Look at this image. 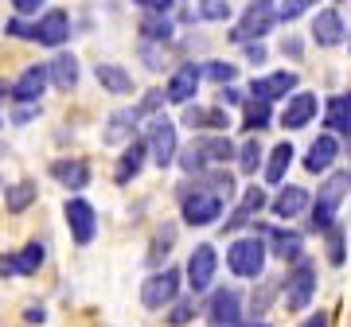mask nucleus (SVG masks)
Segmentation results:
<instances>
[{
    "label": "nucleus",
    "instance_id": "2",
    "mask_svg": "<svg viewBox=\"0 0 351 327\" xmlns=\"http://www.w3.org/2000/svg\"><path fill=\"white\" fill-rule=\"evenodd\" d=\"M176 199H180V218H184V226H215V222L223 218V207H226V199H219V195H211L207 187H199L191 176L176 187Z\"/></svg>",
    "mask_w": 351,
    "mask_h": 327
},
{
    "label": "nucleus",
    "instance_id": "33",
    "mask_svg": "<svg viewBox=\"0 0 351 327\" xmlns=\"http://www.w3.org/2000/svg\"><path fill=\"white\" fill-rule=\"evenodd\" d=\"M16 277H32V273H39L43 269V261H47V246L43 241H27L24 250H16Z\"/></svg>",
    "mask_w": 351,
    "mask_h": 327
},
{
    "label": "nucleus",
    "instance_id": "14",
    "mask_svg": "<svg viewBox=\"0 0 351 327\" xmlns=\"http://www.w3.org/2000/svg\"><path fill=\"white\" fill-rule=\"evenodd\" d=\"M207 319H211V327H239L242 324V292L239 289H211Z\"/></svg>",
    "mask_w": 351,
    "mask_h": 327
},
{
    "label": "nucleus",
    "instance_id": "48",
    "mask_svg": "<svg viewBox=\"0 0 351 327\" xmlns=\"http://www.w3.org/2000/svg\"><path fill=\"white\" fill-rule=\"evenodd\" d=\"M219 105L223 109H230V105H242V90L230 82V86H219Z\"/></svg>",
    "mask_w": 351,
    "mask_h": 327
},
{
    "label": "nucleus",
    "instance_id": "46",
    "mask_svg": "<svg viewBox=\"0 0 351 327\" xmlns=\"http://www.w3.org/2000/svg\"><path fill=\"white\" fill-rule=\"evenodd\" d=\"M141 12H156V16H172L176 0H133Z\"/></svg>",
    "mask_w": 351,
    "mask_h": 327
},
{
    "label": "nucleus",
    "instance_id": "21",
    "mask_svg": "<svg viewBox=\"0 0 351 327\" xmlns=\"http://www.w3.org/2000/svg\"><path fill=\"white\" fill-rule=\"evenodd\" d=\"M343 39H348L343 16H339L336 8H320V12L313 16V43H320V47H339Z\"/></svg>",
    "mask_w": 351,
    "mask_h": 327
},
{
    "label": "nucleus",
    "instance_id": "50",
    "mask_svg": "<svg viewBox=\"0 0 351 327\" xmlns=\"http://www.w3.org/2000/svg\"><path fill=\"white\" fill-rule=\"evenodd\" d=\"M265 55H269V51H265L262 43H246V63H258V66H262Z\"/></svg>",
    "mask_w": 351,
    "mask_h": 327
},
{
    "label": "nucleus",
    "instance_id": "30",
    "mask_svg": "<svg viewBox=\"0 0 351 327\" xmlns=\"http://www.w3.org/2000/svg\"><path fill=\"white\" fill-rule=\"evenodd\" d=\"M293 156H297V152H293V144H289V140H281V144H274V148H269V156H265V183H281V179L289 176V164H293Z\"/></svg>",
    "mask_w": 351,
    "mask_h": 327
},
{
    "label": "nucleus",
    "instance_id": "31",
    "mask_svg": "<svg viewBox=\"0 0 351 327\" xmlns=\"http://www.w3.org/2000/svg\"><path fill=\"white\" fill-rule=\"evenodd\" d=\"M141 39H149V43H172V36H176V24H172V16H156V12H145L141 16Z\"/></svg>",
    "mask_w": 351,
    "mask_h": 327
},
{
    "label": "nucleus",
    "instance_id": "11",
    "mask_svg": "<svg viewBox=\"0 0 351 327\" xmlns=\"http://www.w3.org/2000/svg\"><path fill=\"white\" fill-rule=\"evenodd\" d=\"M66 39H71V16H66L63 8H51V12H43L39 20H32V43L59 51Z\"/></svg>",
    "mask_w": 351,
    "mask_h": 327
},
{
    "label": "nucleus",
    "instance_id": "40",
    "mask_svg": "<svg viewBox=\"0 0 351 327\" xmlns=\"http://www.w3.org/2000/svg\"><path fill=\"white\" fill-rule=\"evenodd\" d=\"M320 238H324L328 265H343V261H348V253H343V226H339V222H336V226H328Z\"/></svg>",
    "mask_w": 351,
    "mask_h": 327
},
{
    "label": "nucleus",
    "instance_id": "12",
    "mask_svg": "<svg viewBox=\"0 0 351 327\" xmlns=\"http://www.w3.org/2000/svg\"><path fill=\"white\" fill-rule=\"evenodd\" d=\"M316 114H320V98H316L313 90H293L277 121H281V129H285V133H297V129H304Z\"/></svg>",
    "mask_w": 351,
    "mask_h": 327
},
{
    "label": "nucleus",
    "instance_id": "29",
    "mask_svg": "<svg viewBox=\"0 0 351 327\" xmlns=\"http://www.w3.org/2000/svg\"><path fill=\"white\" fill-rule=\"evenodd\" d=\"M199 187H207L211 195H219V199H234V176L226 172V164H215V168H207V172H199V176H191Z\"/></svg>",
    "mask_w": 351,
    "mask_h": 327
},
{
    "label": "nucleus",
    "instance_id": "24",
    "mask_svg": "<svg viewBox=\"0 0 351 327\" xmlns=\"http://www.w3.org/2000/svg\"><path fill=\"white\" fill-rule=\"evenodd\" d=\"M51 179L55 183H63L66 191H82L90 183V164L86 160H55L51 164Z\"/></svg>",
    "mask_w": 351,
    "mask_h": 327
},
{
    "label": "nucleus",
    "instance_id": "8",
    "mask_svg": "<svg viewBox=\"0 0 351 327\" xmlns=\"http://www.w3.org/2000/svg\"><path fill=\"white\" fill-rule=\"evenodd\" d=\"M281 24L277 20V12H274V4H250L246 12H242V20L234 27H230V43H262L274 27Z\"/></svg>",
    "mask_w": 351,
    "mask_h": 327
},
{
    "label": "nucleus",
    "instance_id": "7",
    "mask_svg": "<svg viewBox=\"0 0 351 327\" xmlns=\"http://www.w3.org/2000/svg\"><path fill=\"white\" fill-rule=\"evenodd\" d=\"M180 285H184V273L172 269V265H164V269H156V273L141 285V304H145L149 312H164V308L180 296Z\"/></svg>",
    "mask_w": 351,
    "mask_h": 327
},
{
    "label": "nucleus",
    "instance_id": "26",
    "mask_svg": "<svg viewBox=\"0 0 351 327\" xmlns=\"http://www.w3.org/2000/svg\"><path fill=\"white\" fill-rule=\"evenodd\" d=\"M51 86L63 90V94H71V90L78 86V59L71 55V51H59L55 59H51Z\"/></svg>",
    "mask_w": 351,
    "mask_h": 327
},
{
    "label": "nucleus",
    "instance_id": "16",
    "mask_svg": "<svg viewBox=\"0 0 351 327\" xmlns=\"http://www.w3.org/2000/svg\"><path fill=\"white\" fill-rule=\"evenodd\" d=\"M180 125L195 129V133H226L230 129V114H226L223 105H184V114H180Z\"/></svg>",
    "mask_w": 351,
    "mask_h": 327
},
{
    "label": "nucleus",
    "instance_id": "45",
    "mask_svg": "<svg viewBox=\"0 0 351 327\" xmlns=\"http://www.w3.org/2000/svg\"><path fill=\"white\" fill-rule=\"evenodd\" d=\"M164 101H168V98H164V90H149V94L137 101V114L141 117H156V109H160Z\"/></svg>",
    "mask_w": 351,
    "mask_h": 327
},
{
    "label": "nucleus",
    "instance_id": "23",
    "mask_svg": "<svg viewBox=\"0 0 351 327\" xmlns=\"http://www.w3.org/2000/svg\"><path fill=\"white\" fill-rule=\"evenodd\" d=\"M137 125H141L137 105H133V109H117V114H110V121H106L101 140H106V144H129L133 133H137Z\"/></svg>",
    "mask_w": 351,
    "mask_h": 327
},
{
    "label": "nucleus",
    "instance_id": "4",
    "mask_svg": "<svg viewBox=\"0 0 351 327\" xmlns=\"http://www.w3.org/2000/svg\"><path fill=\"white\" fill-rule=\"evenodd\" d=\"M145 144H149V160L156 164L160 172L172 168L176 156H180V133H176V125L164 114L149 117V125H145Z\"/></svg>",
    "mask_w": 351,
    "mask_h": 327
},
{
    "label": "nucleus",
    "instance_id": "54",
    "mask_svg": "<svg viewBox=\"0 0 351 327\" xmlns=\"http://www.w3.org/2000/svg\"><path fill=\"white\" fill-rule=\"evenodd\" d=\"M281 51H285L289 59H301V55H304V51H301V43H297V39H293V36H289L285 43H281Z\"/></svg>",
    "mask_w": 351,
    "mask_h": 327
},
{
    "label": "nucleus",
    "instance_id": "25",
    "mask_svg": "<svg viewBox=\"0 0 351 327\" xmlns=\"http://www.w3.org/2000/svg\"><path fill=\"white\" fill-rule=\"evenodd\" d=\"M195 148L203 152V156H207V164H230L234 160V140L226 137V133H203V137H195Z\"/></svg>",
    "mask_w": 351,
    "mask_h": 327
},
{
    "label": "nucleus",
    "instance_id": "34",
    "mask_svg": "<svg viewBox=\"0 0 351 327\" xmlns=\"http://www.w3.org/2000/svg\"><path fill=\"white\" fill-rule=\"evenodd\" d=\"M246 105V114H242V129L246 133H262V129H269L274 125V105L269 101H258V98H250V101H242Z\"/></svg>",
    "mask_w": 351,
    "mask_h": 327
},
{
    "label": "nucleus",
    "instance_id": "44",
    "mask_svg": "<svg viewBox=\"0 0 351 327\" xmlns=\"http://www.w3.org/2000/svg\"><path fill=\"white\" fill-rule=\"evenodd\" d=\"M164 43H149V39H141V59H145V66H149V70H160L164 66Z\"/></svg>",
    "mask_w": 351,
    "mask_h": 327
},
{
    "label": "nucleus",
    "instance_id": "20",
    "mask_svg": "<svg viewBox=\"0 0 351 327\" xmlns=\"http://www.w3.org/2000/svg\"><path fill=\"white\" fill-rule=\"evenodd\" d=\"M145 164H149V144H145V137H133L125 144V152H121V160H117V168H113V183H133V179L145 172Z\"/></svg>",
    "mask_w": 351,
    "mask_h": 327
},
{
    "label": "nucleus",
    "instance_id": "52",
    "mask_svg": "<svg viewBox=\"0 0 351 327\" xmlns=\"http://www.w3.org/2000/svg\"><path fill=\"white\" fill-rule=\"evenodd\" d=\"M297 327H328V312H313L308 319H301Z\"/></svg>",
    "mask_w": 351,
    "mask_h": 327
},
{
    "label": "nucleus",
    "instance_id": "36",
    "mask_svg": "<svg viewBox=\"0 0 351 327\" xmlns=\"http://www.w3.org/2000/svg\"><path fill=\"white\" fill-rule=\"evenodd\" d=\"M195 315H199V300H195V296H176V300L164 308V324L168 327H188Z\"/></svg>",
    "mask_w": 351,
    "mask_h": 327
},
{
    "label": "nucleus",
    "instance_id": "18",
    "mask_svg": "<svg viewBox=\"0 0 351 327\" xmlns=\"http://www.w3.org/2000/svg\"><path fill=\"white\" fill-rule=\"evenodd\" d=\"M297 82L301 78L293 75V70H274V75H262V78H254L250 82V98H258V101H281V98H289L293 90H297Z\"/></svg>",
    "mask_w": 351,
    "mask_h": 327
},
{
    "label": "nucleus",
    "instance_id": "49",
    "mask_svg": "<svg viewBox=\"0 0 351 327\" xmlns=\"http://www.w3.org/2000/svg\"><path fill=\"white\" fill-rule=\"evenodd\" d=\"M12 8H16L20 16H36L39 8H43V0H12Z\"/></svg>",
    "mask_w": 351,
    "mask_h": 327
},
{
    "label": "nucleus",
    "instance_id": "56",
    "mask_svg": "<svg viewBox=\"0 0 351 327\" xmlns=\"http://www.w3.org/2000/svg\"><path fill=\"white\" fill-rule=\"evenodd\" d=\"M348 152H351V137H348Z\"/></svg>",
    "mask_w": 351,
    "mask_h": 327
},
{
    "label": "nucleus",
    "instance_id": "41",
    "mask_svg": "<svg viewBox=\"0 0 351 327\" xmlns=\"http://www.w3.org/2000/svg\"><path fill=\"white\" fill-rule=\"evenodd\" d=\"M199 70H203V78H211V82H219V86H230V82L239 78V66L226 63V59H211V63H203Z\"/></svg>",
    "mask_w": 351,
    "mask_h": 327
},
{
    "label": "nucleus",
    "instance_id": "42",
    "mask_svg": "<svg viewBox=\"0 0 351 327\" xmlns=\"http://www.w3.org/2000/svg\"><path fill=\"white\" fill-rule=\"evenodd\" d=\"M320 0H281V8H277V20H285V24H293V20H301L308 8H316Z\"/></svg>",
    "mask_w": 351,
    "mask_h": 327
},
{
    "label": "nucleus",
    "instance_id": "13",
    "mask_svg": "<svg viewBox=\"0 0 351 327\" xmlns=\"http://www.w3.org/2000/svg\"><path fill=\"white\" fill-rule=\"evenodd\" d=\"M265 202H269V195H265V191L258 187V183H254V187H246V191H242V199H239V207L226 214V222H223L219 230H223V234H239V230L254 226V218L262 214Z\"/></svg>",
    "mask_w": 351,
    "mask_h": 327
},
{
    "label": "nucleus",
    "instance_id": "55",
    "mask_svg": "<svg viewBox=\"0 0 351 327\" xmlns=\"http://www.w3.org/2000/svg\"><path fill=\"white\" fill-rule=\"evenodd\" d=\"M250 4H269V0H250Z\"/></svg>",
    "mask_w": 351,
    "mask_h": 327
},
{
    "label": "nucleus",
    "instance_id": "37",
    "mask_svg": "<svg viewBox=\"0 0 351 327\" xmlns=\"http://www.w3.org/2000/svg\"><path fill=\"white\" fill-rule=\"evenodd\" d=\"M234 160H239V172H242V176H254V172L265 164L262 140H258V137H246V140L239 144V152H234Z\"/></svg>",
    "mask_w": 351,
    "mask_h": 327
},
{
    "label": "nucleus",
    "instance_id": "28",
    "mask_svg": "<svg viewBox=\"0 0 351 327\" xmlns=\"http://www.w3.org/2000/svg\"><path fill=\"white\" fill-rule=\"evenodd\" d=\"M324 125H328V133H343V137H351V94H336V98H328Z\"/></svg>",
    "mask_w": 351,
    "mask_h": 327
},
{
    "label": "nucleus",
    "instance_id": "38",
    "mask_svg": "<svg viewBox=\"0 0 351 327\" xmlns=\"http://www.w3.org/2000/svg\"><path fill=\"white\" fill-rule=\"evenodd\" d=\"M32 202H36V183H32V179H20V183H12V187L4 191V207H8V214H24Z\"/></svg>",
    "mask_w": 351,
    "mask_h": 327
},
{
    "label": "nucleus",
    "instance_id": "27",
    "mask_svg": "<svg viewBox=\"0 0 351 327\" xmlns=\"http://www.w3.org/2000/svg\"><path fill=\"white\" fill-rule=\"evenodd\" d=\"M94 78H98V86L101 90H110V94H133V75H129L125 66H117V63H98L94 66Z\"/></svg>",
    "mask_w": 351,
    "mask_h": 327
},
{
    "label": "nucleus",
    "instance_id": "6",
    "mask_svg": "<svg viewBox=\"0 0 351 327\" xmlns=\"http://www.w3.org/2000/svg\"><path fill=\"white\" fill-rule=\"evenodd\" d=\"M254 234L258 238H265V246H269V257H277V261H301L304 257V230H285V226H269V222H262V218H254Z\"/></svg>",
    "mask_w": 351,
    "mask_h": 327
},
{
    "label": "nucleus",
    "instance_id": "15",
    "mask_svg": "<svg viewBox=\"0 0 351 327\" xmlns=\"http://www.w3.org/2000/svg\"><path fill=\"white\" fill-rule=\"evenodd\" d=\"M47 86H51V70L43 63H32V66H24V75L8 86V98L20 101V105H32V101L43 98V90Z\"/></svg>",
    "mask_w": 351,
    "mask_h": 327
},
{
    "label": "nucleus",
    "instance_id": "53",
    "mask_svg": "<svg viewBox=\"0 0 351 327\" xmlns=\"http://www.w3.org/2000/svg\"><path fill=\"white\" fill-rule=\"evenodd\" d=\"M43 319H47V312H43V308H27V312H24V324H32V327H39Z\"/></svg>",
    "mask_w": 351,
    "mask_h": 327
},
{
    "label": "nucleus",
    "instance_id": "5",
    "mask_svg": "<svg viewBox=\"0 0 351 327\" xmlns=\"http://www.w3.org/2000/svg\"><path fill=\"white\" fill-rule=\"evenodd\" d=\"M316 296V265L313 257H301V261H293L289 269L285 285H281V300H285L289 312H304Z\"/></svg>",
    "mask_w": 351,
    "mask_h": 327
},
{
    "label": "nucleus",
    "instance_id": "17",
    "mask_svg": "<svg viewBox=\"0 0 351 327\" xmlns=\"http://www.w3.org/2000/svg\"><path fill=\"white\" fill-rule=\"evenodd\" d=\"M199 82H203L199 63L176 66L172 78H168V86H164V98L172 101V105H188V101H195V90H199Z\"/></svg>",
    "mask_w": 351,
    "mask_h": 327
},
{
    "label": "nucleus",
    "instance_id": "19",
    "mask_svg": "<svg viewBox=\"0 0 351 327\" xmlns=\"http://www.w3.org/2000/svg\"><path fill=\"white\" fill-rule=\"evenodd\" d=\"M336 156H339L336 133H320V137L308 144V152H304V172H308V176H328L332 164H336Z\"/></svg>",
    "mask_w": 351,
    "mask_h": 327
},
{
    "label": "nucleus",
    "instance_id": "47",
    "mask_svg": "<svg viewBox=\"0 0 351 327\" xmlns=\"http://www.w3.org/2000/svg\"><path fill=\"white\" fill-rule=\"evenodd\" d=\"M4 36H12V39H32V20H24V16L8 20V24H4Z\"/></svg>",
    "mask_w": 351,
    "mask_h": 327
},
{
    "label": "nucleus",
    "instance_id": "32",
    "mask_svg": "<svg viewBox=\"0 0 351 327\" xmlns=\"http://www.w3.org/2000/svg\"><path fill=\"white\" fill-rule=\"evenodd\" d=\"M176 234H180V226L176 222H164L156 234H152V241H149V253H145V261L152 265V269H160L164 265V257L172 253V246H176Z\"/></svg>",
    "mask_w": 351,
    "mask_h": 327
},
{
    "label": "nucleus",
    "instance_id": "51",
    "mask_svg": "<svg viewBox=\"0 0 351 327\" xmlns=\"http://www.w3.org/2000/svg\"><path fill=\"white\" fill-rule=\"evenodd\" d=\"M36 114H39V101H32V105H20V109H16L12 121H16V125H24V121H32Z\"/></svg>",
    "mask_w": 351,
    "mask_h": 327
},
{
    "label": "nucleus",
    "instance_id": "22",
    "mask_svg": "<svg viewBox=\"0 0 351 327\" xmlns=\"http://www.w3.org/2000/svg\"><path fill=\"white\" fill-rule=\"evenodd\" d=\"M269 207H274L277 218H297V214H304L313 207V195L304 187H297V183H289V187H281L274 199H269Z\"/></svg>",
    "mask_w": 351,
    "mask_h": 327
},
{
    "label": "nucleus",
    "instance_id": "10",
    "mask_svg": "<svg viewBox=\"0 0 351 327\" xmlns=\"http://www.w3.org/2000/svg\"><path fill=\"white\" fill-rule=\"evenodd\" d=\"M63 214H66V230H71L75 246H90L94 234H98V211H94L82 195H71V199L63 202Z\"/></svg>",
    "mask_w": 351,
    "mask_h": 327
},
{
    "label": "nucleus",
    "instance_id": "3",
    "mask_svg": "<svg viewBox=\"0 0 351 327\" xmlns=\"http://www.w3.org/2000/svg\"><path fill=\"white\" fill-rule=\"evenodd\" d=\"M265 261H269V246H265V238H258V234L234 238L226 246V269H230L234 277L258 280L265 273Z\"/></svg>",
    "mask_w": 351,
    "mask_h": 327
},
{
    "label": "nucleus",
    "instance_id": "35",
    "mask_svg": "<svg viewBox=\"0 0 351 327\" xmlns=\"http://www.w3.org/2000/svg\"><path fill=\"white\" fill-rule=\"evenodd\" d=\"M281 285H285V280H277V277H258V289L250 292V312H254V319H262L265 315V308H269V304L277 300V292H281Z\"/></svg>",
    "mask_w": 351,
    "mask_h": 327
},
{
    "label": "nucleus",
    "instance_id": "1",
    "mask_svg": "<svg viewBox=\"0 0 351 327\" xmlns=\"http://www.w3.org/2000/svg\"><path fill=\"white\" fill-rule=\"evenodd\" d=\"M348 191H351V172H328V179L313 195V214H308L304 234H324L328 226H336V214L348 199Z\"/></svg>",
    "mask_w": 351,
    "mask_h": 327
},
{
    "label": "nucleus",
    "instance_id": "39",
    "mask_svg": "<svg viewBox=\"0 0 351 327\" xmlns=\"http://www.w3.org/2000/svg\"><path fill=\"white\" fill-rule=\"evenodd\" d=\"M176 164H180V172H184V176H199V172H207V168H211V164H207V156L195 148V140H191L188 148H180Z\"/></svg>",
    "mask_w": 351,
    "mask_h": 327
},
{
    "label": "nucleus",
    "instance_id": "43",
    "mask_svg": "<svg viewBox=\"0 0 351 327\" xmlns=\"http://www.w3.org/2000/svg\"><path fill=\"white\" fill-rule=\"evenodd\" d=\"M199 20H207V24H219V20H230V4H226V0H203V8H199Z\"/></svg>",
    "mask_w": 351,
    "mask_h": 327
},
{
    "label": "nucleus",
    "instance_id": "9",
    "mask_svg": "<svg viewBox=\"0 0 351 327\" xmlns=\"http://www.w3.org/2000/svg\"><path fill=\"white\" fill-rule=\"evenodd\" d=\"M215 273H219V253H215V246L199 241V246L188 253V265H184V280H188L191 296H199V292H211Z\"/></svg>",
    "mask_w": 351,
    "mask_h": 327
}]
</instances>
